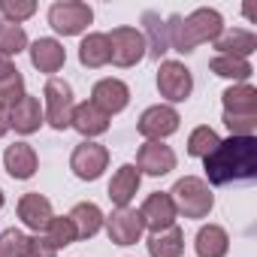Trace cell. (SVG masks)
Masks as SVG:
<instances>
[{"label": "cell", "instance_id": "1", "mask_svg": "<svg viewBox=\"0 0 257 257\" xmlns=\"http://www.w3.org/2000/svg\"><path fill=\"white\" fill-rule=\"evenodd\" d=\"M209 185H230L257 176V140L254 137H230L221 140L212 155L203 158Z\"/></svg>", "mask_w": 257, "mask_h": 257}, {"label": "cell", "instance_id": "2", "mask_svg": "<svg viewBox=\"0 0 257 257\" xmlns=\"http://www.w3.org/2000/svg\"><path fill=\"white\" fill-rule=\"evenodd\" d=\"M224 34V19L218 10H194L191 16H173L167 25V37H170V49L188 55L203 43H215Z\"/></svg>", "mask_w": 257, "mask_h": 257}, {"label": "cell", "instance_id": "3", "mask_svg": "<svg viewBox=\"0 0 257 257\" xmlns=\"http://www.w3.org/2000/svg\"><path fill=\"white\" fill-rule=\"evenodd\" d=\"M170 197H173L176 212L185 215V218H194V221L206 218V215L212 212V206H215V194H212V188H209L203 179H197V176H185V179H179V182L173 185Z\"/></svg>", "mask_w": 257, "mask_h": 257}, {"label": "cell", "instance_id": "4", "mask_svg": "<svg viewBox=\"0 0 257 257\" xmlns=\"http://www.w3.org/2000/svg\"><path fill=\"white\" fill-rule=\"evenodd\" d=\"M43 97H46V121L55 127V131H67L70 121H73V109H76V100H73V88L67 79H49L46 88H43Z\"/></svg>", "mask_w": 257, "mask_h": 257}, {"label": "cell", "instance_id": "5", "mask_svg": "<svg viewBox=\"0 0 257 257\" xmlns=\"http://www.w3.org/2000/svg\"><path fill=\"white\" fill-rule=\"evenodd\" d=\"M109 40V61L115 67H137L146 58V37L137 28H112V34H106Z\"/></svg>", "mask_w": 257, "mask_h": 257}, {"label": "cell", "instance_id": "6", "mask_svg": "<svg viewBox=\"0 0 257 257\" xmlns=\"http://www.w3.org/2000/svg\"><path fill=\"white\" fill-rule=\"evenodd\" d=\"M91 22H94V10L82 0H58L49 7V25L64 37L82 34Z\"/></svg>", "mask_w": 257, "mask_h": 257}, {"label": "cell", "instance_id": "7", "mask_svg": "<svg viewBox=\"0 0 257 257\" xmlns=\"http://www.w3.org/2000/svg\"><path fill=\"white\" fill-rule=\"evenodd\" d=\"M106 167H109V149L100 146V143L85 140V143H79V146L73 149V155H70V170H73V176L82 179V182H97Z\"/></svg>", "mask_w": 257, "mask_h": 257}, {"label": "cell", "instance_id": "8", "mask_svg": "<svg viewBox=\"0 0 257 257\" xmlns=\"http://www.w3.org/2000/svg\"><path fill=\"white\" fill-rule=\"evenodd\" d=\"M158 91L170 103H185L194 91V76L182 61H161L158 67Z\"/></svg>", "mask_w": 257, "mask_h": 257}, {"label": "cell", "instance_id": "9", "mask_svg": "<svg viewBox=\"0 0 257 257\" xmlns=\"http://www.w3.org/2000/svg\"><path fill=\"white\" fill-rule=\"evenodd\" d=\"M179 112L173 109V106H164V103H158V106H149L143 115H140V121H137V131L149 140V143H161V140H167V137H173L176 131H179Z\"/></svg>", "mask_w": 257, "mask_h": 257}, {"label": "cell", "instance_id": "10", "mask_svg": "<svg viewBox=\"0 0 257 257\" xmlns=\"http://www.w3.org/2000/svg\"><path fill=\"white\" fill-rule=\"evenodd\" d=\"M103 224H106V233H109L112 245H137L143 239V230H146L140 209H131V206L115 209Z\"/></svg>", "mask_w": 257, "mask_h": 257}, {"label": "cell", "instance_id": "11", "mask_svg": "<svg viewBox=\"0 0 257 257\" xmlns=\"http://www.w3.org/2000/svg\"><path fill=\"white\" fill-rule=\"evenodd\" d=\"M140 215H143V224H146L152 233H164V230H170V227L176 224V215H179V212H176V206H173L170 191H155V194L146 197Z\"/></svg>", "mask_w": 257, "mask_h": 257}, {"label": "cell", "instance_id": "12", "mask_svg": "<svg viewBox=\"0 0 257 257\" xmlns=\"http://www.w3.org/2000/svg\"><path fill=\"white\" fill-rule=\"evenodd\" d=\"M137 170L146 176H167L176 170V152L164 143H146L137 152Z\"/></svg>", "mask_w": 257, "mask_h": 257}, {"label": "cell", "instance_id": "13", "mask_svg": "<svg viewBox=\"0 0 257 257\" xmlns=\"http://www.w3.org/2000/svg\"><path fill=\"white\" fill-rule=\"evenodd\" d=\"M91 103L112 118L115 112H121L127 103H131V88H127L121 79H100L94 85V91H91Z\"/></svg>", "mask_w": 257, "mask_h": 257}, {"label": "cell", "instance_id": "14", "mask_svg": "<svg viewBox=\"0 0 257 257\" xmlns=\"http://www.w3.org/2000/svg\"><path fill=\"white\" fill-rule=\"evenodd\" d=\"M43 121H46V115H43V106H40V97H31V94H25L13 109H10V127L16 134H22V137H31V134H37L40 127H43Z\"/></svg>", "mask_w": 257, "mask_h": 257}, {"label": "cell", "instance_id": "15", "mask_svg": "<svg viewBox=\"0 0 257 257\" xmlns=\"http://www.w3.org/2000/svg\"><path fill=\"white\" fill-rule=\"evenodd\" d=\"M19 218H22V224L31 227L34 233H43V230L49 227V221L55 218V215H52V203H49V197H43L40 191L25 194V197L19 200Z\"/></svg>", "mask_w": 257, "mask_h": 257}, {"label": "cell", "instance_id": "16", "mask_svg": "<svg viewBox=\"0 0 257 257\" xmlns=\"http://www.w3.org/2000/svg\"><path fill=\"white\" fill-rule=\"evenodd\" d=\"M140 182H143V173H140L134 164H124V167L115 170V176H112L106 194H109V200H112L118 209H124V206H131V200L137 197Z\"/></svg>", "mask_w": 257, "mask_h": 257}, {"label": "cell", "instance_id": "17", "mask_svg": "<svg viewBox=\"0 0 257 257\" xmlns=\"http://www.w3.org/2000/svg\"><path fill=\"white\" fill-rule=\"evenodd\" d=\"M31 64L40 70V73H58L64 64H67V52H64V46L58 43V40H52V37H40L37 43H31Z\"/></svg>", "mask_w": 257, "mask_h": 257}, {"label": "cell", "instance_id": "18", "mask_svg": "<svg viewBox=\"0 0 257 257\" xmlns=\"http://www.w3.org/2000/svg\"><path fill=\"white\" fill-rule=\"evenodd\" d=\"M4 164H7V173L13 176V179H31L34 173H37V167H40V161H37V152H34V146H28V143H16V146H7V152H4Z\"/></svg>", "mask_w": 257, "mask_h": 257}, {"label": "cell", "instance_id": "19", "mask_svg": "<svg viewBox=\"0 0 257 257\" xmlns=\"http://www.w3.org/2000/svg\"><path fill=\"white\" fill-rule=\"evenodd\" d=\"M70 127H76L82 137H100V134L109 131V115H106L103 109H97L91 100H85V103H79V106L73 109Z\"/></svg>", "mask_w": 257, "mask_h": 257}, {"label": "cell", "instance_id": "20", "mask_svg": "<svg viewBox=\"0 0 257 257\" xmlns=\"http://www.w3.org/2000/svg\"><path fill=\"white\" fill-rule=\"evenodd\" d=\"M215 49H218V55H233V58L248 61V55L257 52V37L245 28H233V31H224L215 40Z\"/></svg>", "mask_w": 257, "mask_h": 257}, {"label": "cell", "instance_id": "21", "mask_svg": "<svg viewBox=\"0 0 257 257\" xmlns=\"http://www.w3.org/2000/svg\"><path fill=\"white\" fill-rule=\"evenodd\" d=\"M194 248H197V257H224V254L230 251V236H227L224 227L206 224V227L197 230Z\"/></svg>", "mask_w": 257, "mask_h": 257}, {"label": "cell", "instance_id": "22", "mask_svg": "<svg viewBox=\"0 0 257 257\" xmlns=\"http://www.w3.org/2000/svg\"><path fill=\"white\" fill-rule=\"evenodd\" d=\"M67 218L73 221V227H76V236H79V239H91V236H97V233H100V227H103V221H106L97 203H76V206H73V212H70Z\"/></svg>", "mask_w": 257, "mask_h": 257}, {"label": "cell", "instance_id": "23", "mask_svg": "<svg viewBox=\"0 0 257 257\" xmlns=\"http://www.w3.org/2000/svg\"><path fill=\"white\" fill-rule=\"evenodd\" d=\"M224 100V112L230 115H257V88L251 85H233L221 94Z\"/></svg>", "mask_w": 257, "mask_h": 257}, {"label": "cell", "instance_id": "24", "mask_svg": "<svg viewBox=\"0 0 257 257\" xmlns=\"http://www.w3.org/2000/svg\"><path fill=\"white\" fill-rule=\"evenodd\" d=\"M143 25H146V55H152V58H158L161 61V55L164 52H170V37H167V25L161 22V16L158 13H143Z\"/></svg>", "mask_w": 257, "mask_h": 257}, {"label": "cell", "instance_id": "25", "mask_svg": "<svg viewBox=\"0 0 257 257\" xmlns=\"http://www.w3.org/2000/svg\"><path fill=\"white\" fill-rule=\"evenodd\" d=\"M79 61L88 70H100L109 64V40L106 34H88L79 46Z\"/></svg>", "mask_w": 257, "mask_h": 257}, {"label": "cell", "instance_id": "26", "mask_svg": "<svg viewBox=\"0 0 257 257\" xmlns=\"http://www.w3.org/2000/svg\"><path fill=\"white\" fill-rule=\"evenodd\" d=\"M149 254L152 257H182L185 254V233L176 224L170 230H164V233H152Z\"/></svg>", "mask_w": 257, "mask_h": 257}, {"label": "cell", "instance_id": "27", "mask_svg": "<svg viewBox=\"0 0 257 257\" xmlns=\"http://www.w3.org/2000/svg\"><path fill=\"white\" fill-rule=\"evenodd\" d=\"M209 70L221 79H233V82H245L254 70L245 58H233V55H215L209 61Z\"/></svg>", "mask_w": 257, "mask_h": 257}, {"label": "cell", "instance_id": "28", "mask_svg": "<svg viewBox=\"0 0 257 257\" xmlns=\"http://www.w3.org/2000/svg\"><path fill=\"white\" fill-rule=\"evenodd\" d=\"M218 143H221V137L212 131V127L200 124V127H194L191 137H188V155L191 158H206V155H212L218 149Z\"/></svg>", "mask_w": 257, "mask_h": 257}, {"label": "cell", "instance_id": "29", "mask_svg": "<svg viewBox=\"0 0 257 257\" xmlns=\"http://www.w3.org/2000/svg\"><path fill=\"white\" fill-rule=\"evenodd\" d=\"M25 49H28V34H25V28H22V25H10V22L0 19V55L13 58V55H19V52H25Z\"/></svg>", "mask_w": 257, "mask_h": 257}, {"label": "cell", "instance_id": "30", "mask_svg": "<svg viewBox=\"0 0 257 257\" xmlns=\"http://www.w3.org/2000/svg\"><path fill=\"white\" fill-rule=\"evenodd\" d=\"M43 233H46V239H49L55 248H67V245H73V242L79 239V236H76V227H73L70 218H52L49 227H46Z\"/></svg>", "mask_w": 257, "mask_h": 257}, {"label": "cell", "instance_id": "31", "mask_svg": "<svg viewBox=\"0 0 257 257\" xmlns=\"http://www.w3.org/2000/svg\"><path fill=\"white\" fill-rule=\"evenodd\" d=\"M22 97H25V76L19 70L0 79V109H13Z\"/></svg>", "mask_w": 257, "mask_h": 257}, {"label": "cell", "instance_id": "32", "mask_svg": "<svg viewBox=\"0 0 257 257\" xmlns=\"http://www.w3.org/2000/svg\"><path fill=\"white\" fill-rule=\"evenodd\" d=\"M34 13H37L34 0H0V16H4V22H10V25H22Z\"/></svg>", "mask_w": 257, "mask_h": 257}, {"label": "cell", "instance_id": "33", "mask_svg": "<svg viewBox=\"0 0 257 257\" xmlns=\"http://www.w3.org/2000/svg\"><path fill=\"white\" fill-rule=\"evenodd\" d=\"M28 251V236L16 227L0 233V257H25Z\"/></svg>", "mask_w": 257, "mask_h": 257}, {"label": "cell", "instance_id": "34", "mask_svg": "<svg viewBox=\"0 0 257 257\" xmlns=\"http://www.w3.org/2000/svg\"><path fill=\"white\" fill-rule=\"evenodd\" d=\"M55 254H58V248L46 239V233L28 236V251H25V257H55Z\"/></svg>", "mask_w": 257, "mask_h": 257}, {"label": "cell", "instance_id": "35", "mask_svg": "<svg viewBox=\"0 0 257 257\" xmlns=\"http://www.w3.org/2000/svg\"><path fill=\"white\" fill-rule=\"evenodd\" d=\"M10 73H16V64H13V58L0 55V79H4V76H10Z\"/></svg>", "mask_w": 257, "mask_h": 257}, {"label": "cell", "instance_id": "36", "mask_svg": "<svg viewBox=\"0 0 257 257\" xmlns=\"http://www.w3.org/2000/svg\"><path fill=\"white\" fill-rule=\"evenodd\" d=\"M7 131H10V115H7L4 109H0V137H4Z\"/></svg>", "mask_w": 257, "mask_h": 257}, {"label": "cell", "instance_id": "37", "mask_svg": "<svg viewBox=\"0 0 257 257\" xmlns=\"http://www.w3.org/2000/svg\"><path fill=\"white\" fill-rule=\"evenodd\" d=\"M0 209H4V191H0Z\"/></svg>", "mask_w": 257, "mask_h": 257}]
</instances>
